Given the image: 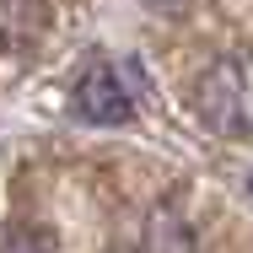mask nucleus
<instances>
[{
  "instance_id": "obj_1",
  "label": "nucleus",
  "mask_w": 253,
  "mask_h": 253,
  "mask_svg": "<svg viewBox=\"0 0 253 253\" xmlns=\"http://www.w3.org/2000/svg\"><path fill=\"white\" fill-rule=\"evenodd\" d=\"M194 113L215 135H253V54H221L194 76Z\"/></svg>"
},
{
  "instance_id": "obj_2",
  "label": "nucleus",
  "mask_w": 253,
  "mask_h": 253,
  "mask_svg": "<svg viewBox=\"0 0 253 253\" xmlns=\"http://www.w3.org/2000/svg\"><path fill=\"white\" fill-rule=\"evenodd\" d=\"M124 76H129V65H113V59L86 65L81 81H76V92H70V108L86 124H124L135 113V86Z\"/></svg>"
},
{
  "instance_id": "obj_3",
  "label": "nucleus",
  "mask_w": 253,
  "mask_h": 253,
  "mask_svg": "<svg viewBox=\"0 0 253 253\" xmlns=\"http://www.w3.org/2000/svg\"><path fill=\"white\" fill-rule=\"evenodd\" d=\"M140 253H194V232H189V221H183L172 205H156L151 215H146Z\"/></svg>"
},
{
  "instance_id": "obj_4",
  "label": "nucleus",
  "mask_w": 253,
  "mask_h": 253,
  "mask_svg": "<svg viewBox=\"0 0 253 253\" xmlns=\"http://www.w3.org/2000/svg\"><path fill=\"white\" fill-rule=\"evenodd\" d=\"M0 253H54V237L43 226H5L0 232Z\"/></svg>"
},
{
  "instance_id": "obj_5",
  "label": "nucleus",
  "mask_w": 253,
  "mask_h": 253,
  "mask_svg": "<svg viewBox=\"0 0 253 253\" xmlns=\"http://www.w3.org/2000/svg\"><path fill=\"white\" fill-rule=\"evenodd\" d=\"M248 189H253V178H248Z\"/></svg>"
}]
</instances>
